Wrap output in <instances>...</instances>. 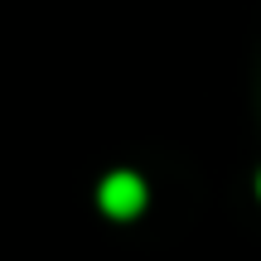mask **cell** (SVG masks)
I'll list each match as a JSON object with an SVG mask.
<instances>
[{
  "label": "cell",
  "mask_w": 261,
  "mask_h": 261,
  "mask_svg": "<svg viewBox=\"0 0 261 261\" xmlns=\"http://www.w3.org/2000/svg\"><path fill=\"white\" fill-rule=\"evenodd\" d=\"M256 194H261V179H256Z\"/></svg>",
  "instance_id": "cell-2"
},
{
  "label": "cell",
  "mask_w": 261,
  "mask_h": 261,
  "mask_svg": "<svg viewBox=\"0 0 261 261\" xmlns=\"http://www.w3.org/2000/svg\"><path fill=\"white\" fill-rule=\"evenodd\" d=\"M97 203H102L107 218H136L140 208H145V184H140V174H130V169L107 174L102 189H97Z\"/></svg>",
  "instance_id": "cell-1"
}]
</instances>
